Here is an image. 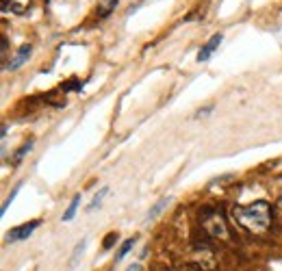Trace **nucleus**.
Wrapping results in <instances>:
<instances>
[{"label": "nucleus", "mask_w": 282, "mask_h": 271, "mask_svg": "<svg viewBox=\"0 0 282 271\" xmlns=\"http://www.w3.org/2000/svg\"><path fill=\"white\" fill-rule=\"evenodd\" d=\"M230 213H233L235 222L239 224L241 228L250 230V232H254V234L267 232L271 226V208L265 200L250 204V206H233Z\"/></svg>", "instance_id": "f257e3e1"}, {"label": "nucleus", "mask_w": 282, "mask_h": 271, "mask_svg": "<svg viewBox=\"0 0 282 271\" xmlns=\"http://www.w3.org/2000/svg\"><path fill=\"white\" fill-rule=\"evenodd\" d=\"M202 226L213 239H221V241L228 239V226H226V219L219 210L206 208L202 213Z\"/></svg>", "instance_id": "f03ea898"}, {"label": "nucleus", "mask_w": 282, "mask_h": 271, "mask_svg": "<svg viewBox=\"0 0 282 271\" xmlns=\"http://www.w3.org/2000/svg\"><path fill=\"white\" fill-rule=\"evenodd\" d=\"M39 224H42L39 219H33V222H28V224H22V226H18V228H11L7 232V241L9 243H18V241L28 239L35 230L39 228Z\"/></svg>", "instance_id": "7ed1b4c3"}, {"label": "nucleus", "mask_w": 282, "mask_h": 271, "mask_svg": "<svg viewBox=\"0 0 282 271\" xmlns=\"http://www.w3.org/2000/svg\"><path fill=\"white\" fill-rule=\"evenodd\" d=\"M33 54V46H28V44H24V46H20V50L16 54H13V59L4 65V69H20L24 63L28 61V57Z\"/></svg>", "instance_id": "20e7f679"}, {"label": "nucleus", "mask_w": 282, "mask_h": 271, "mask_svg": "<svg viewBox=\"0 0 282 271\" xmlns=\"http://www.w3.org/2000/svg\"><path fill=\"white\" fill-rule=\"evenodd\" d=\"M221 39H224V35H221V33H217V35H213V37H211L209 42L204 44V46H202V50H200V52H198V61H200V63H202V61H206V59H209L211 54L215 52V48H217L219 44H221Z\"/></svg>", "instance_id": "39448f33"}, {"label": "nucleus", "mask_w": 282, "mask_h": 271, "mask_svg": "<svg viewBox=\"0 0 282 271\" xmlns=\"http://www.w3.org/2000/svg\"><path fill=\"white\" fill-rule=\"evenodd\" d=\"M169 202H172V198H161L159 202L148 210V215H145V222H152V219H157V217H159V213H161V210H163L165 206H167Z\"/></svg>", "instance_id": "423d86ee"}, {"label": "nucleus", "mask_w": 282, "mask_h": 271, "mask_svg": "<svg viewBox=\"0 0 282 271\" xmlns=\"http://www.w3.org/2000/svg\"><path fill=\"white\" fill-rule=\"evenodd\" d=\"M115 7H118V0H104L102 4H98L95 13H98V18H109Z\"/></svg>", "instance_id": "0eeeda50"}, {"label": "nucleus", "mask_w": 282, "mask_h": 271, "mask_svg": "<svg viewBox=\"0 0 282 271\" xmlns=\"http://www.w3.org/2000/svg\"><path fill=\"white\" fill-rule=\"evenodd\" d=\"M78 204H80V193H76L72 198V202H70V206H68V210L63 213V222H70V219L76 215V208H78Z\"/></svg>", "instance_id": "6e6552de"}, {"label": "nucleus", "mask_w": 282, "mask_h": 271, "mask_svg": "<svg viewBox=\"0 0 282 271\" xmlns=\"http://www.w3.org/2000/svg\"><path fill=\"white\" fill-rule=\"evenodd\" d=\"M109 193V187H102L100 189V193H95L94 195V200H92V204H89V208L87 210H94V208H98L100 204H102V200H104V195Z\"/></svg>", "instance_id": "1a4fd4ad"}, {"label": "nucleus", "mask_w": 282, "mask_h": 271, "mask_svg": "<svg viewBox=\"0 0 282 271\" xmlns=\"http://www.w3.org/2000/svg\"><path fill=\"white\" fill-rule=\"evenodd\" d=\"M133 245H135V239H128V241H126L122 248H119V252H118V256H115V260H118V263H119V260H124V256L128 254L130 249H133Z\"/></svg>", "instance_id": "9d476101"}, {"label": "nucleus", "mask_w": 282, "mask_h": 271, "mask_svg": "<svg viewBox=\"0 0 282 271\" xmlns=\"http://www.w3.org/2000/svg\"><path fill=\"white\" fill-rule=\"evenodd\" d=\"M28 9V0H11V11L13 13H24Z\"/></svg>", "instance_id": "9b49d317"}, {"label": "nucleus", "mask_w": 282, "mask_h": 271, "mask_svg": "<svg viewBox=\"0 0 282 271\" xmlns=\"http://www.w3.org/2000/svg\"><path fill=\"white\" fill-rule=\"evenodd\" d=\"M31 148H33V141L24 143V145H22V148H20V150H18V152H16V158H13V163H20V160H22V158H24V154H26V152H28V150H31Z\"/></svg>", "instance_id": "f8f14e48"}, {"label": "nucleus", "mask_w": 282, "mask_h": 271, "mask_svg": "<svg viewBox=\"0 0 282 271\" xmlns=\"http://www.w3.org/2000/svg\"><path fill=\"white\" fill-rule=\"evenodd\" d=\"M80 87H83V83L72 78V80H68V85H63V91H72V89H80Z\"/></svg>", "instance_id": "ddd939ff"}, {"label": "nucleus", "mask_w": 282, "mask_h": 271, "mask_svg": "<svg viewBox=\"0 0 282 271\" xmlns=\"http://www.w3.org/2000/svg\"><path fill=\"white\" fill-rule=\"evenodd\" d=\"M85 245H87V241H83V243H78V245H76V249H74V256H72V263H70V265H72V267H74V265H76V260H78V254L83 252V249H85Z\"/></svg>", "instance_id": "4468645a"}, {"label": "nucleus", "mask_w": 282, "mask_h": 271, "mask_svg": "<svg viewBox=\"0 0 282 271\" xmlns=\"http://www.w3.org/2000/svg\"><path fill=\"white\" fill-rule=\"evenodd\" d=\"M18 191H20V187H16V191H13L11 195H9V198H7V202H4V204H2V215H4V213H7L9 204H11V202H13V200H16V195H18Z\"/></svg>", "instance_id": "2eb2a0df"}, {"label": "nucleus", "mask_w": 282, "mask_h": 271, "mask_svg": "<svg viewBox=\"0 0 282 271\" xmlns=\"http://www.w3.org/2000/svg\"><path fill=\"white\" fill-rule=\"evenodd\" d=\"M118 241V234L115 232H111V234H107V241H104V249H109V248H113V243Z\"/></svg>", "instance_id": "dca6fc26"}, {"label": "nucleus", "mask_w": 282, "mask_h": 271, "mask_svg": "<svg viewBox=\"0 0 282 271\" xmlns=\"http://www.w3.org/2000/svg\"><path fill=\"white\" fill-rule=\"evenodd\" d=\"M211 111H213V107H204V109H200V111L195 113V117H204V115H209Z\"/></svg>", "instance_id": "f3484780"}, {"label": "nucleus", "mask_w": 282, "mask_h": 271, "mask_svg": "<svg viewBox=\"0 0 282 271\" xmlns=\"http://www.w3.org/2000/svg\"><path fill=\"white\" fill-rule=\"evenodd\" d=\"M7 48H9V42H7V37H2V57L7 54Z\"/></svg>", "instance_id": "a211bd4d"}, {"label": "nucleus", "mask_w": 282, "mask_h": 271, "mask_svg": "<svg viewBox=\"0 0 282 271\" xmlns=\"http://www.w3.org/2000/svg\"><path fill=\"white\" fill-rule=\"evenodd\" d=\"M141 267H139V265H130V267H128V271H139Z\"/></svg>", "instance_id": "6ab92c4d"}, {"label": "nucleus", "mask_w": 282, "mask_h": 271, "mask_svg": "<svg viewBox=\"0 0 282 271\" xmlns=\"http://www.w3.org/2000/svg\"><path fill=\"white\" fill-rule=\"evenodd\" d=\"M278 204H280V206H282V195H280V200H278Z\"/></svg>", "instance_id": "aec40b11"}]
</instances>
